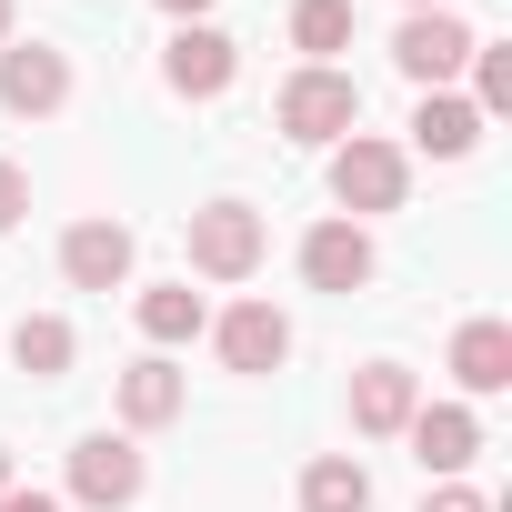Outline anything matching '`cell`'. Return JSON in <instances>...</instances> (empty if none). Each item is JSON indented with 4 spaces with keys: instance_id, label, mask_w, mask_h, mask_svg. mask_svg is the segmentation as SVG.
<instances>
[{
    "instance_id": "1",
    "label": "cell",
    "mask_w": 512,
    "mask_h": 512,
    "mask_svg": "<svg viewBox=\"0 0 512 512\" xmlns=\"http://www.w3.org/2000/svg\"><path fill=\"white\" fill-rule=\"evenodd\" d=\"M272 131H282V141H302V151L352 141V131H362V81H352L342 61H322V71L302 61V71L272 91Z\"/></svg>"
},
{
    "instance_id": "2",
    "label": "cell",
    "mask_w": 512,
    "mask_h": 512,
    "mask_svg": "<svg viewBox=\"0 0 512 512\" xmlns=\"http://www.w3.org/2000/svg\"><path fill=\"white\" fill-rule=\"evenodd\" d=\"M332 201H342V221H382V211H402V201H412V151L382 141V131L332 141Z\"/></svg>"
},
{
    "instance_id": "3",
    "label": "cell",
    "mask_w": 512,
    "mask_h": 512,
    "mask_svg": "<svg viewBox=\"0 0 512 512\" xmlns=\"http://www.w3.org/2000/svg\"><path fill=\"white\" fill-rule=\"evenodd\" d=\"M262 251H272V221L251 211V201H201L191 211V272L201 282H251Z\"/></svg>"
},
{
    "instance_id": "4",
    "label": "cell",
    "mask_w": 512,
    "mask_h": 512,
    "mask_svg": "<svg viewBox=\"0 0 512 512\" xmlns=\"http://www.w3.org/2000/svg\"><path fill=\"white\" fill-rule=\"evenodd\" d=\"M141 482H151V462H141L131 432H81V442H71V502H91V512H131Z\"/></svg>"
},
{
    "instance_id": "5",
    "label": "cell",
    "mask_w": 512,
    "mask_h": 512,
    "mask_svg": "<svg viewBox=\"0 0 512 512\" xmlns=\"http://www.w3.org/2000/svg\"><path fill=\"white\" fill-rule=\"evenodd\" d=\"M131 262H141V241H131V221H111V211H91V221L61 231V282H71V292H121Z\"/></svg>"
},
{
    "instance_id": "6",
    "label": "cell",
    "mask_w": 512,
    "mask_h": 512,
    "mask_svg": "<svg viewBox=\"0 0 512 512\" xmlns=\"http://www.w3.org/2000/svg\"><path fill=\"white\" fill-rule=\"evenodd\" d=\"M161 81H171L181 101H221V91L241 81V41H231V31H211V21H181V31H171V51H161Z\"/></svg>"
},
{
    "instance_id": "7",
    "label": "cell",
    "mask_w": 512,
    "mask_h": 512,
    "mask_svg": "<svg viewBox=\"0 0 512 512\" xmlns=\"http://www.w3.org/2000/svg\"><path fill=\"white\" fill-rule=\"evenodd\" d=\"M211 342H221V372L262 382V372L292 362V312H272V302H231V312L211 322Z\"/></svg>"
},
{
    "instance_id": "8",
    "label": "cell",
    "mask_w": 512,
    "mask_h": 512,
    "mask_svg": "<svg viewBox=\"0 0 512 512\" xmlns=\"http://www.w3.org/2000/svg\"><path fill=\"white\" fill-rule=\"evenodd\" d=\"M392 61H402V81L452 91V71L472 61V21H452V11H412V21L392 31Z\"/></svg>"
},
{
    "instance_id": "9",
    "label": "cell",
    "mask_w": 512,
    "mask_h": 512,
    "mask_svg": "<svg viewBox=\"0 0 512 512\" xmlns=\"http://www.w3.org/2000/svg\"><path fill=\"white\" fill-rule=\"evenodd\" d=\"M71 101V61L51 41H0V111H21V121H51Z\"/></svg>"
},
{
    "instance_id": "10",
    "label": "cell",
    "mask_w": 512,
    "mask_h": 512,
    "mask_svg": "<svg viewBox=\"0 0 512 512\" xmlns=\"http://www.w3.org/2000/svg\"><path fill=\"white\" fill-rule=\"evenodd\" d=\"M402 442H412V462H422L432 482H462L472 452H482V422H472V402H422V412L402 422Z\"/></svg>"
},
{
    "instance_id": "11",
    "label": "cell",
    "mask_w": 512,
    "mask_h": 512,
    "mask_svg": "<svg viewBox=\"0 0 512 512\" xmlns=\"http://www.w3.org/2000/svg\"><path fill=\"white\" fill-rule=\"evenodd\" d=\"M372 272H382V251H372L362 221H312L302 231V282L312 292H362Z\"/></svg>"
},
{
    "instance_id": "12",
    "label": "cell",
    "mask_w": 512,
    "mask_h": 512,
    "mask_svg": "<svg viewBox=\"0 0 512 512\" xmlns=\"http://www.w3.org/2000/svg\"><path fill=\"white\" fill-rule=\"evenodd\" d=\"M181 412H191L181 362H171V352H141V362L121 372V432H161V422H181Z\"/></svg>"
},
{
    "instance_id": "13",
    "label": "cell",
    "mask_w": 512,
    "mask_h": 512,
    "mask_svg": "<svg viewBox=\"0 0 512 512\" xmlns=\"http://www.w3.org/2000/svg\"><path fill=\"white\" fill-rule=\"evenodd\" d=\"M412 412H422V382H412L402 362H362V372H352V432H362V442H392Z\"/></svg>"
},
{
    "instance_id": "14",
    "label": "cell",
    "mask_w": 512,
    "mask_h": 512,
    "mask_svg": "<svg viewBox=\"0 0 512 512\" xmlns=\"http://www.w3.org/2000/svg\"><path fill=\"white\" fill-rule=\"evenodd\" d=\"M452 382L482 402V392H512V322H492V312H472L462 332H452Z\"/></svg>"
},
{
    "instance_id": "15",
    "label": "cell",
    "mask_w": 512,
    "mask_h": 512,
    "mask_svg": "<svg viewBox=\"0 0 512 512\" xmlns=\"http://www.w3.org/2000/svg\"><path fill=\"white\" fill-rule=\"evenodd\" d=\"M472 141H482V111L462 91H422L412 101V151L422 161H472Z\"/></svg>"
},
{
    "instance_id": "16",
    "label": "cell",
    "mask_w": 512,
    "mask_h": 512,
    "mask_svg": "<svg viewBox=\"0 0 512 512\" xmlns=\"http://www.w3.org/2000/svg\"><path fill=\"white\" fill-rule=\"evenodd\" d=\"M131 322H141V342H151V352H171V342L211 332V302H201L191 282H151V292L131 302Z\"/></svg>"
},
{
    "instance_id": "17",
    "label": "cell",
    "mask_w": 512,
    "mask_h": 512,
    "mask_svg": "<svg viewBox=\"0 0 512 512\" xmlns=\"http://www.w3.org/2000/svg\"><path fill=\"white\" fill-rule=\"evenodd\" d=\"M302 512H372L362 452H312V462H302Z\"/></svg>"
},
{
    "instance_id": "18",
    "label": "cell",
    "mask_w": 512,
    "mask_h": 512,
    "mask_svg": "<svg viewBox=\"0 0 512 512\" xmlns=\"http://www.w3.org/2000/svg\"><path fill=\"white\" fill-rule=\"evenodd\" d=\"M71 352H81V332H71L61 312H21V322H11V362H21L31 382H61Z\"/></svg>"
},
{
    "instance_id": "19",
    "label": "cell",
    "mask_w": 512,
    "mask_h": 512,
    "mask_svg": "<svg viewBox=\"0 0 512 512\" xmlns=\"http://www.w3.org/2000/svg\"><path fill=\"white\" fill-rule=\"evenodd\" d=\"M292 51L322 71L332 51H352V0H292Z\"/></svg>"
},
{
    "instance_id": "20",
    "label": "cell",
    "mask_w": 512,
    "mask_h": 512,
    "mask_svg": "<svg viewBox=\"0 0 512 512\" xmlns=\"http://www.w3.org/2000/svg\"><path fill=\"white\" fill-rule=\"evenodd\" d=\"M472 111L492 121V111H512V41H472Z\"/></svg>"
},
{
    "instance_id": "21",
    "label": "cell",
    "mask_w": 512,
    "mask_h": 512,
    "mask_svg": "<svg viewBox=\"0 0 512 512\" xmlns=\"http://www.w3.org/2000/svg\"><path fill=\"white\" fill-rule=\"evenodd\" d=\"M21 221H31V171L0 161V231H21Z\"/></svg>"
},
{
    "instance_id": "22",
    "label": "cell",
    "mask_w": 512,
    "mask_h": 512,
    "mask_svg": "<svg viewBox=\"0 0 512 512\" xmlns=\"http://www.w3.org/2000/svg\"><path fill=\"white\" fill-rule=\"evenodd\" d=\"M422 512H492V502H482L472 482H432V492H422Z\"/></svg>"
},
{
    "instance_id": "23",
    "label": "cell",
    "mask_w": 512,
    "mask_h": 512,
    "mask_svg": "<svg viewBox=\"0 0 512 512\" xmlns=\"http://www.w3.org/2000/svg\"><path fill=\"white\" fill-rule=\"evenodd\" d=\"M0 512H71L61 492H31V482H11V492H0Z\"/></svg>"
},
{
    "instance_id": "24",
    "label": "cell",
    "mask_w": 512,
    "mask_h": 512,
    "mask_svg": "<svg viewBox=\"0 0 512 512\" xmlns=\"http://www.w3.org/2000/svg\"><path fill=\"white\" fill-rule=\"evenodd\" d=\"M161 11H171V21H201V11H211V0H161Z\"/></svg>"
},
{
    "instance_id": "25",
    "label": "cell",
    "mask_w": 512,
    "mask_h": 512,
    "mask_svg": "<svg viewBox=\"0 0 512 512\" xmlns=\"http://www.w3.org/2000/svg\"><path fill=\"white\" fill-rule=\"evenodd\" d=\"M11 482H21V462H11V442H0V492H11Z\"/></svg>"
},
{
    "instance_id": "26",
    "label": "cell",
    "mask_w": 512,
    "mask_h": 512,
    "mask_svg": "<svg viewBox=\"0 0 512 512\" xmlns=\"http://www.w3.org/2000/svg\"><path fill=\"white\" fill-rule=\"evenodd\" d=\"M11 21H21V0H0V41H11Z\"/></svg>"
},
{
    "instance_id": "27",
    "label": "cell",
    "mask_w": 512,
    "mask_h": 512,
    "mask_svg": "<svg viewBox=\"0 0 512 512\" xmlns=\"http://www.w3.org/2000/svg\"><path fill=\"white\" fill-rule=\"evenodd\" d=\"M412 11H452V0H412Z\"/></svg>"
}]
</instances>
